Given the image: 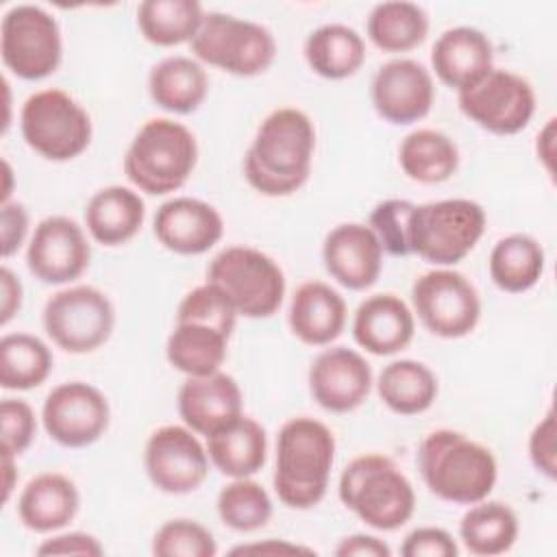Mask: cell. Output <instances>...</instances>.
I'll list each match as a JSON object with an SVG mask.
<instances>
[{"label": "cell", "mask_w": 557, "mask_h": 557, "mask_svg": "<svg viewBox=\"0 0 557 557\" xmlns=\"http://www.w3.org/2000/svg\"><path fill=\"white\" fill-rule=\"evenodd\" d=\"M313 150L311 117L296 107L274 109L259 124L244 157V176L263 196H289L307 183Z\"/></svg>", "instance_id": "cell-1"}, {"label": "cell", "mask_w": 557, "mask_h": 557, "mask_svg": "<svg viewBox=\"0 0 557 557\" xmlns=\"http://www.w3.org/2000/svg\"><path fill=\"white\" fill-rule=\"evenodd\" d=\"M418 468L429 492L455 505L485 500L498 479L492 450L453 429L424 435L418 448Z\"/></svg>", "instance_id": "cell-2"}, {"label": "cell", "mask_w": 557, "mask_h": 557, "mask_svg": "<svg viewBox=\"0 0 557 557\" xmlns=\"http://www.w3.org/2000/svg\"><path fill=\"white\" fill-rule=\"evenodd\" d=\"M335 461L333 431L309 416L287 420L276 435L272 485L278 500L292 509L315 507L329 487Z\"/></svg>", "instance_id": "cell-3"}, {"label": "cell", "mask_w": 557, "mask_h": 557, "mask_svg": "<svg viewBox=\"0 0 557 557\" xmlns=\"http://www.w3.org/2000/svg\"><path fill=\"white\" fill-rule=\"evenodd\" d=\"M339 500L376 531H396L411 520L416 492L400 468L381 453H366L346 463L337 485Z\"/></svg>", "instance_id": "cell-4"}, {"label": "cell", "mask_w": 557, "mask_h": 557, "mask_svg": "<svg viewBox=\"0 0 557 557\" xmlns=\"http://www.w3.org/2000/svg\"><path fill=\"white\" fill-rule=\"evenodd\" d=\"M196 161L198 144L194 133L170 117H152L131 141L124 157V174L139 191L165 196L187 183Z\"/></svg>", "instance_id": "cell-5"}, {"label": "cell", "mask_w": 557, "mask_h": 557, "mask_svg": "<svg viewBox=\"0 0 557 557\" xmlns=\"http://www.w3.org/2000/svg\"><path fill=\"white\" fill-rule=\"evenodd\" d=\"M485 211L470 198L416 205L409 218V250L433 265L459 263L483 237Z\"/></svg>", "instance_id": "cell-6"}, {"label": "cell", "mask_w": 557, "mask_h": 557, "mask_svg": "<svg viewBox=\"0 0 557 557\" xmlns=\"http://www.w3.org/2000/svg\"><path fill=\"white\" fill-rule=\"evenodd\" d=\"M207 283L215 285L244 318H270L285 296L281 265L252 246H228L207 268Z\"/></svg>", "instance_id": "cell-7"}, {"label": "cell", "mask_w": 557, "mask_h": 557, "mask_svg": "<svg viewBox=\"0 0 557 557\" xmlns=\"http://www.w3.org/2000/svg\"><path fill=\"white\" fill-rule=\"evenodd\" d=\"M24 141L48 161H70L91 141V117L67 91L48 87L30 94L20 111Z\"/></svg>", "instance_id": "cell-8"}, {"label": "cell", "mask_w": 557, "mask_h": 557, "mask_svg": "<svg viewBox=\"0 0 557 557\" xmlns=\"http://www.w3.org/2000/svg\"><path fill=\"white\" fill-rule=\"evenodd\" d=\"M189 46L198 61L246 78L263 74L276 57V39L265 26L222 11L205 13Z\"/></svg>", "instance_id": "cell-9"}, {"label": "cell", "mask_w": 557, "mask_h": 557, "mask_svg": "<svg viewBox=\"0 0 557 557\" xmlns=\"http://www.w3.org/2000/svg\"><path fill=\"white\" fill-rule=\"evenodd\" d=\"M44 331L65 352L85 355L100 348L113 333L115 309L94 285H72L52 294L41 313Z\"/></svg>", "instance_id": "cell-10"}, {"label": "cell", "mask_w": 557, "mask_h": 557, "mask_svg": "<svg viewBox=\"0 0 557 557\" xmlns=\"http://www.w3.org/2000/svg\"><path fill=\"white\" fill-rule=\"evenodd\" d=\"M0 52L4 65L24 81L50 76L63 57L59 22L37 4L11 7L0 26Z\"/></svg>", "instance_id": "cell-11"}, {"label": "cell", "mask_w": 557, "mask_h": 557, "mask_svg": "<svg viewBox=\"0 0 557 557\" xmlns=\"http://www.w3.org/2000/svg\"><path fill=\"white\" fill-rule=\"evenodd\" d=\"M459 109L483 131L516 135L535 113V91L516 72L492 67L481 78L457 91Z\"/></svg>", "instance_id": "cell-12"}, {"label": "cell", "mask_w": 557, "mask_h": 557, "mask_svg": "<svg viewBox=\"0 0 557 557\" xmlns=\"http://www.w3.org/2000/svg\"><path fill=\"white\" fill-rule=\"evenodd\" d=\"M411 302L424 329L444 339L466 337L481 318L476 287L461 272L448 268L420 274L411 285Z\"/></svg>", "instance_id": "cell-13"}, {"label": "cell", "mask_w": 557, "mask_h": 557, "mask_svg": "<svg viewBox=\"0 0 557 557\" xmlns=\"http://www.w3.org/2000/svg\"><path fill=\"white\" fill-rule=\"evenodd\" d=\"M109 418L107 396L85 381L52 387L41 407L46 433L65 448H85L98 442L109 426Z\"/></svg>", "instance_id": "cell-14"}, {"label": "cell", "mask_w": 557, "mask_h": 557, "mask_svg": "<svg viewBox=\"0 0 557 557\" xmlns=\"http://www.w3.org/2000/svg\"><path fill=\"white\" fill-rule=\"evenodd\" d=\"M209 453L189 426L165 424L150 433L144 468L150 483L165 494H189L209 474Z\"/></svg>", "instance_id": "cell-15"}, {"label": "cell", "mask_w": 557, "mask_h": 557, "mask_svg": "<svg viewBox=\"0 0 557 557\" xmlns=\"http://www.w3.org/2000/svg\"><path fill=\"white\" fill-rule=\"evenodd\" d=\"M91 248L76 220L48 215L37 226L26 248V265L46 285H65L83 276Z\"/></svg>", "instance_id": "cell-16"}, {"label": "cell", "mask_w": 557, "mask_h": 557, "mask_svg": "<svg viewBox=\"0 0 557 557\" xmlns=\"http://www.w3.org/2000/svg\"><path fill=\"white\" fill-rule=\"evenodd\" d=\"M376 113L389 124H413L433 104L435 87L431 72L413 59H392L383 63L370 85Z\"/></svg>", "instance_id": "cell-17"}, {"label": "cell", "mask_w": 557, "mask_h": 557, "mask_svg": "<svg viewBox=\"0 0 557 557\" xmlns=\"http://www.w3.org/2000/svg\"><path fill=\"white\" fill-rule=\"evenodd\" d=\"M372 389V368L348 346L322 350L309 368V392L331 413L355 411Z\"/></svg>", "instance_id": "cell-18"}, {"label": "cell", "mask_w": 557, "mask_h": 557, "mask_svg": "<svg viewBox=\"0 0 557 557\" xmlns=\"http://www.w3.org/2000/svg\"><path fill=\"white\" fill-rule=\"evenodd\" d=\"M322 261L342 287L361 292L372 287L383 270V246L374 231L359 222L337 224L322 244Z\"/></svg>", "instance_id": "cell-19"}, {"label": "cell", "mask_w": 557, "mask_h": 557, "mask_svg": "<svg viewBox=\"0 0 557 557\" xmlns=\"http://www.w3.org/2000/svg\"><path fill=\"white\" fill-rule=\"evenodd\" d=\"M152 231L157 242L176 255H202L222 239L224 220L213 205L178 196L157 209Z\"/></svg>", "instance_id": "cell-20"}, {"label": "cell", "mask_w": 557, "mask_h": 557, "mask_svg": "<svg viewBox=\"0 0 557 557\" xmlns=\"http://www.w3.org/2000/svg\"><path fill=\"white\" fill-rule=\"evenodd\" d=\"M176 409L185 426L198 435H213L244 416L237 381L226 372L187 376L176 394Z\"/></svg>", "instance_id": "cell-21"}, {"label": "cell", "mask_w": 557, "mask_h": 557, "mask_svg": "<svg viewBox=\"0 0 557 557\" xmlns=\"http://www.w3.org/2000/svg\"><path fill=\"white\" fill-rule=\"evenodd\" d=\"M416 320L409 305L396 294H374L361 300L352 318L355 342L376 357L400 352L413 339Z\"/></svg>", "instance_id": "cell-22"}, {"label": "cell", "mask_w": 557, "mask_h": 557, "mask_svg": "<svg viewBox=\"0 0 557 557\" xmlns=\"http://www.w3.org/2000/svg\"><path fill=\"white\" fill-rule=\"evenodd\" d=\"M431 65L444 85L459 91L494 67V46L483 30L455 26L435 39Z\"/></svg>", "instance_id": "cell-23"}, {"label": "cell", "mask_w": 557, "mask_h": 557, "mask_svg": "<svg viewBox=\"0 0 557 557\" xmlns=\"http://www.w3.org/2000/svg\"><path fill=\"white\" fill-rule=\"evenodd\" d=\"M287 322L302 344L326 346L346 326V300L329 283L307 281L292 296Z\"/></svg>", "instance_id": "cell-24"}, {"label": "cell", "mask_w": 557, "mask_h": 557, "mask_svg": "<svg viewBox=\"0 0 557 557\" xmlns=\"http://www.w3.org/2000/svg\"><path fill=\"white\" fill-rule=\"evenodd\" d=\"M81 507L76 483L61 472L33 476L17 498L22 524L35 533H54L67 527Z\"/></svg>", "instance_id": "cell-25"}, {"label": "cell", "mask_w": 557, "mask_h": 557, "mask_svg": "<svg viewBox=\"0 0 557 557\" xmlns=\"http://www.w3.org/2000/svg\"><path fill=\"white\" fill-rule=\"evenodd\" d=\"M144 218V198L122 185L98 189L85 207V226L102 246H122L131 242L139 233Z\"/></svg>", "instance_id": "cell-26"}, {"label": "cell", "mask_w": 557, "mask_h": 557, "mask_svg": "<svg viewBox=\"0 0 557 557\" xmlns=\"http://www.w3.org/2000/svg\"><path fill=\"white\" fill-rule=\"evenodd\" d=\"M209 76L198 59L174 54L152 65L148 94L157 107L170 113H194L207 98Z\"/></svg>", "instance_id": "cell-27"}, {"label": "cell", "mask_w": 557, "mask_h": 557, "mask_svg": "<svg viewBox=\"0 0 557 557\" xmlns=\"http://www.w3.org/2000/svg\"><path fill=\"white\" fill-rule=\"evenodd\" d=\"M207 453L211 463L231 479H244L257 474L268 457L265 429L248 418L239 416L228 426L207 437Z\"/></svg>", "instance_id": "cell-28"}, {"label": "cell", "mask_w": 557, "mask_h": 557, "mask_svg": "<svg viewBox=\"0 0 557 557\" xmlns=\"http://www.w3.org/2000/svg\"><path fill=\"white\" fill-rule=\"evenodd\" d=\"M305 59L318 76L342 81L357 74L363 65L366 41L346 24H322L307 35Z\"/></svg>", "instance_id": "cell-29"}, {"label": "cell", "mask_w": 557, "mask_h": 557, "mask_svg": "<svg viewBox=\"0 0 557 557\" xmlns=\"http://www.w3.org/2000/svg\"><path fill=\"white\" fill-rule=\"evenodd\" d=\"M228 333L205 322H176L168 342V361L187 376L218 372L226 359Z\"/></svg>", "instance_id": "cell-30"}, {"label": "cell", "mask_w": 557, "mask_h": 557, "mask_svg": "<svg viewBox=\"0 0 557 557\" xmlns=\"http://www.w3.org/2000/svg\"><path fill=\"white\" fill-rule=\"evenodd\" d=\"M376 392L389 411L398 416H416L435 403L437 376L422 361L396 359L379 372Z\"/></svg>", "instance_id": "cell-31"}, {"label": "cell", "mask_w": 557, "mask_h": 557, "mask_svg": "<svg viewBox=\"0 0 557 557\" xmlns=\"http://www.w3.org/2000/svg\"><path fill=\"white\" fill-rule=\"evenodd\" d=\"M398 163L411 181L435 185L448 181L457 172L459 148L442 131L418 128L400 141Z\"/></svg>", "instance_id": "cell-32"}, {"label": "cell", "mask_w": 557, "mask_h": 557, "mask_svg": "<svg viewBox=\"0 0 557 557\" xmlns=\"http://www.w3.org/2000/svg\"><path fill=\"white\" fill-rule=\"evenodd\" d=\"M546 255L542 244L527 233L500 237L490 252V276L507 294L531 289L544 274Z\"/></svg>", "instance_id": "cell-33"}, {"label": "cell", "mask_w": 557, "mask_h": 557, "mask_svg": "<svg viewBox=\"0 0 557 557\" xmlns=\"http://www.w3.org/2000/svg\"><path fill=\"white\" fill-rule=\"evenodd\" d=\"M518 516L500 500L474 503L459 522V537L472 555L494 557L511 550L518 540Z\"/></svg>", "instance_id": "cell-34"}, {"label": "cell", "mask_w": 557, "mask_h": 557, "mask_svg": "<svg viewBox=\"0 0 557 557\" xmlns=\"http://www.w3.org/2000/svg\"><path fill=\"white\" fill-rule=\"evenodd\" d=\"M370 41L383 52H407L429 35V15L416 2H379L366 22Z\"/></svg>", "instance_id": "cell-35"}, {"label": "cell", "mask_w": 557, "mask_h": 557, "mask_svg": "<svg viewBox=\"0 0 557 557\" xmlns=\"http://www.w3.org/2000/svg\"><path fill=\"white\" fill-rule=\"evenodd\" d=\"M205 17L196 0H144L137 7V26L154 46H178L191 41Z\"/></svg>", "instance_id": "cell-36"}, {"label": "cell", "mask_w": 557, "mask_h": 557, "mask_svg": "<svg viewBox=\"0 0 557 557\" xmlns=\"http://www.w3.org/2000/svg\"><path fill=\"white\" fill-rule=\"evenodd\" d=\"M52 370V352L30 333H7L0 339V385L4 389L39 387Z\"/></svg>", "instance_id": "cell-37"}, {"label": "cell", "mask_w": 557, "mask_h": 557, "mask_svg": "<svg viewBox=\"0 0 557 557\" xmlns=\"http://www.w3.org/2000/svg\"><path fill=\"white\" fill-rule=\"evenodd\" d=\"M220 520L239 533L263 529L272 518V498L265 487L250 476L226 483L215 500Z\"/></svg>", "instance_id": "cell-38"}, {"label": "cell", "mask_w": 557, "mask_h": 557, "mask_svg": "<svg viewBox=\"0 0 557 557\" xmlns=\"http://www.w3.org/2000/svg\"><path fill=\"white\" fill-rule=\"evenodd\" d=\"M215 553L213 533L191 518L168 520L152 537V555L157 557H213Z\"/></svg>", "instance_id": "cell-39"}, {"label": "cell", "mask_w": 557, "mask_h": 557, "mask_svg": "<svg viewBox=\"0 0 557 557\" xmlns=\"http://www.w3.org/2000/svg\"><path fill=\"white\" fill-rule=\"evenodd\" d=\"M176 322H205L231 335L237 322V311L215 285L202 283L183 296L176 309Z\"/></svg>", "instance_id": "cell-40"}, {"label": "cell", "mask_w": 557, "mask_h": 557, "mask_svg": "<svg viewBox=\"0 0 557 557\" xmlns=\"http://www.w3.org/2000/svg\"><path fill=\"white\" fill-rule=\"evenodd\" d=\"M413 202L405 198H387L379 202L370 213V228L379 237L385 252L394 257H407L409 250V218Z\"/></svg>", "instance_id": "cell-41"}, {"label": "cell", "mask_w": 557, "mask_h": 557, "mask_svg": "<svg viewBox=\"0 0 557 557\" xmlns=\"http://www.w3.org/2000/svg\"><path fill=\"white\" fill-rule=\"evenodd\" d=\"M2 455L20 457L35 440L37 422L33 407L22 398H4L0 405Z\"/></svg>", "instance_id": "cell-42"}, {"label": "cell", "mask_w": 557, "mask_h": 557, "mask_svg": "<svg viewBox=\"0 0 557 557\" xmlns=\"http://www.w3.org/2000/svg\"><path fill=\"white\" fill-rule=\"evenodd\" d=\"M403 557H457L459 546L453 535L440 527L413 529L400 546Z\"/></svg>", "instance_id": "cell-43"}, {"label": "cell", "mask_w": 557, "mask_h": 557, "mask_svg": "<svg viewBox=\"0 0 557 557\" xmlns=\"http://www.w3.org/2000/svg\"><path fill=\"white\" fill-rule=\"evenodd\" d=\"M557 444H555V413L553 409L546 411V416L535 424V429L529 435V457L531 463L540 474L546 479H555L557 468Z\"/></svg>", "instance_id": "cell-44"}, {"label": "cell", "mask_w": 557, "mask_h": 557, "mask_svg": "<svg viewBox=\"0 0 557 557\" xmlns=\"http://www.w3.org/2000/svg\"><path fill=\"white\" fill-rule=\"evenodd\" d=\"M28 233V211L22 202H4L0 211V248L2 257L9 259L20 250Z\"/></svg>", "instance_id": "cell-45"}, {"label": "cell", "mask_w": 557, "mask_h": 557, "mask_svg": "<svg viewBox=\"0 0 557 557\" xmlns=\"http://www.w3.org/2000/svg\"><path fill=\"white\" fill-rule=\"evenodd\" d=\"M37 555H85V557H98L104 553L98 537L85 531H70L59 533L48 540H44L37 550Z\"/></svg>", "instance_id": "cell-46"}, {"label": "cell", "mask_w": 557, "mask_h": 557, "mask_svg": "<svg viewBox=\"0 0 557 557\" xmlns=\"http://www.w3.org/2000/svg\"><path fill=\"white\" fill-rule=\"evenodd\" d=\"M337 557H389L392 548L376 535L355 533L335 546Z\"/></svg>", "instance_id": "cell-47"}, {"label": "cell", "mask_w": 557, "mask_h": 557, "mask_svg": "<svg viewBox=\"0 0 557 557\" xmlns=\"http://www.w3.org/2000/svg\"><path fill=\"white\" fill-rule=\"evenodd\" d=\"M0 294H2V302H0V324L4 326L22 307V298H24V289L20 278L4 265L0 270Z\"/></svg>", "instance_id": "cell-48"}, {"label": "cell", "mask_w": 557, "mask_h": 557, "mask_svg": "<svg viewBox=\"0 0 557 557\" xmlns=\"http://www.w3.org/2000/svg\"><path fill=\"white\" fill-rule=\"evenodd\" d=\"M250 553L252 555H298V553L311 555L313 550L292 544V542H285V540H265V542H257V544H242L231 550V555H250Z\"/></svg>", "instance_id": "cell-49"}, {"label": "cell", "mask_w": 557, "mask_h": 557, "mask_svg": "<svg viewBox=\"0 0 557 557\" xmlns=\"http://www.w3.org/2000/svg\"><path fill=\"white\" fill-rule=\"evenodd\" d=\"M537 159L546 168L548 174H553V161H555V117H550L544 128L537 133Z\"/></svg>", "instance_id": "cell-50"}, {"label": "cell", "mask_w": 557, "mask_h": 557, "mask_svg": "<svg viewBox=\"0 0 557 557\" xmlns=\"http://www.w3.org/2000/svg\"><path fill=\"white\" fill-rule=\"evenodd\" d=\"M15 457H9V455H2V466H4V496L2 500L7 503L11 492H13V485H15V476H17V470H15V463H13Z\"/></svg>", "instance_id": "cell-51"}]
</instances>
